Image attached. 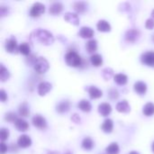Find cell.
<instances>
[{
    "instance_id": "1f68e13d",
    "label": "cell",
    "mask_w": 154,
    "mask_h": 154,
    "mask_svg": "<svg viewBox=\"0 0 154 154\" xmlns=\"http://www.w3.org/2000/svg\"><path fill=\"white\" fill-rule=\"evenodd\" d=\"M119 146L116 143H112L110 145H108L106 148V154H118L119 153Z\"/></svg>"
},
{
    "instance_id": "4316f807",
    "label": "cell",
    "mask_w": 154,
    "mask_h": 154,
    "mask_svg": "<svg viewBox=\"0 0 154 154\" xmlns=\"http://www.w3.org/2000/svg\"><path fill=\"white\" fill-rule=\"evenodd\" d=\"M90 62L94 67H99L103 64V58L99 54H93L90 57Z\"/></svg>"
},
{
    "instance_id": "d6a6232c",
    "label": "cell",
    "mask_w": 154,
    "mask_h": 154,
    "mask_svg": "<svg viewBox=\"0 0 154 154\" xmlns=\"http://www.w3.org/2000/svg\"><path fill=\"white\" fill-rule=\"evenodd\" d=\"M101 74H102V77L105 80H109L114 76V70L110 68H106L102 70Z\"/></svg>"
},
{
    "instance_id": "5b68a950",
    "label": "cell",
    "mask_w": 154,
    "mask_h": 154,
    "mask_svg": "<svg viewBox=\"0 0 154 154\" xmlns=\"http://www.w3.org/2000/svg\"><path fill=\"white\" fill-rule=\"evenodd\" d=\"M45 12V5L42 3H34L30 9V15L32 17H39Z\"/></svg>"
},
{
    "instance_id": "e575fe53",
    "label": "cell",
    "mask_w": 154,
    "mask_h": 154,
    "mask_svg": "<svg viewBox=\"0 0 154 154\" xmlns=\"http://www.w3.org/2000/svg\"><path fill=\"white\" fill-rule=\"evenodd\" d=\"M38 57H36L35 54H30L26 57L25 59V62L28 66H34L36 60H37Z\"/></svg>"
},
{
    "instance_id": "5bb4252c",
    "label": "cell",
    "mask_w": 154,
    "mask_h": 154,
    "mask_svg": "<svg viewBox=\"0 0 154 154\" xmlns=\"http://www.w3.org/2000/svg\"><path fill=\"white\" fill-rule=\"evenodd\" d=\"M112 112V106L108 103H102L98 106V113L102 116H107Z\"/></svg>"
},
{
    "instance_id": "e0dca14e",
    "label": "cell",
    "mask_w": 154,
    "mask_h": 154,
    "mask_svg": "<svg viewBox=\"0 0 154 154\" xmlns=\"http://www.w3.org/2000/svg\"><path fill=\"white\" fill-rule=\"evenodd\" d=\"M14 126L19 132H25L29 129L28 123L23 118H18L14 123Z\"/></svg>"
},
{
    "instance_id": "f1b7e54d",
    "label": "cell",
    "mask_w": 154,
    "mask_h": 154,
    "mask_svg": "<svg viewBox=\"0 0 154 154\" xmlns=\"http://www.w3.org/2000/svg\"><path fill=\"white\" fill-rule=\"evenodd\" d=\"M86 49L88 53H94L97 50V42L96 40H89L86 44Z\"/></svg>"
},
{
    "instance_id": "ac0fdd59",
    "label": "cell",
    "mask_w": 154,
    "mask_h": 154,
    "mask_svg": "<svg viewBox=\"0 0 154 154\" xmlns=\"http://www.w3.org/2000/svg\"><path fill=\"white\" fill-rule=\"evenodd\" d=\"M134 89L139 95H145L147 91V85L143 81H137L134 86Z\"/></svg>"
},
{
    "instance_id": "30bf717a",
    "label": "cell",
    "mask_w": 154,
    "mask_h": 154,
    "mask_svg": "<svg viewBox=\"0 0 154 154\" xmlns=\"http://www.w3.org/2000/svg\"><path fill=\"white\" fill-rule=\"evenodd\" d=\"M32 145V140L31 138L26 135V134H22L21 136H19L18 140H17V146L23 149L28 148Z\"/></svg>"
},
{
    "instance_id": "9a60e30c",
    "label": "cell",
    "mask_w": 154,
    "mask_h": 154,
    "mask_svg": "<svg viewBox=\"0 0 154 154\" xmlns=\"http://www.w3.org/2000/svg\"><path fill=\"white\" fill-rule=\"evenodd\" d=\"M65 21H67L69 23H72L73 25H79V15L75 13H66L64 15Z\"/></svg>"
},
{
    "instance_id": "7dc6e473",
    "label": "cell",
    "mask_w": 154,
    "mask_h": 154,
    "mask_svg": "<svg viewBox=\"0 0 154 154\" xmlns=\"http://www.w3.org/2000/svg\"><path fill=\"white\" fill-rule=\"evenodd\" d=\"M152 41H153V42H154V34L152 35Z\"/></svg>"
},
{
    "instance_id": "bcb514c9",
    "label": "cell",
    "mask_w": 154,
    "mask_h": 154,
    "mask_svg": "<svg viewBox=\"0 0 154 154\" xmlns=\"http://www.w3.org/2000/svg\"><path fill=\"white\" fill-rule=\"evenodd\" d=\"M65 154H71V152H67Z\"/></svg>"
},
{
    "instance_id": "f35d334b",
    "label": "cell",
    "mask_w": 154,
    "mask_h": 154,
    "mask_svg": "<svg viewBox=\"0 0 154 154\" xmlns=\"http://www.w3.org/2000/svg\"><path fill=\"white\" fill-rule=\"evenodd\" d=\"M145 27L148 30H152L154 28V20L152 18H149L147 19L146 23H145Z\"/></svg>"
},
{
    "instance_id": "8fae6325",
    "label": "cell",
    "mask_w": 154,
    "mask_h": 154,
    "mask_svg": "<svg viewBox=\"0 0 154 154\" xmlns=\"http://www.w3.org/2000/svg\"><path fill=\"white\" fill-rule=\"evenodd\" d=\"M70 108V102L69 100H62L56 106V111L60 114L67 113Z\"/></svg>"
},
{
    "instance_id": "52a82bcc",
    "label": "cell",
    "mask_w": 154,
    "mask_h": 154,
    "mask_svg": "<svg viewBox=\"0 0 154 154\" xmlns=\"http://www.w3.org/2000/svg\"><path fill=\"white\" fill-rule=\"evenodd\" d=\"M140 31L137 29H130L125 33V41L130 43H134L140 38Z\"/></svg>"
},
{
    "instance_id": "ffe728a7",
    "label": "cell",
    "mask_w": 154,
    "mask_h": 154,
    "mask_svg": "<svg viewBox=\"0 0 154 154\" xmlns=\"http://www.w3.org/2000/svg\"><path fill=\"white\" fill-rule=\"evenodd\" d=\"M97 30L99 32H108L111 31V25L106 20L98 21V23L97 24Z\"/></svg>"
},
{
    "instance_id": "484cf974",
    "label": "cell",
    "mask_w": 154,
    "mask_h": 154,
    "mask_svg": "<svg viewBox=\"0 0 154 154\" xmlns=\"http://www.w3.org/2000/svg\"><path fill=\"white\" fill-rule=\"evenodd\" d=\"M9 78H10V72L3 64H1L0 65V81L5 82L8 80Z\"/></svg>"
},
{
    "instance_id": "83f0119b",
    "label": "cell",
    "mask_w": 154,
    "mask_h": 154,
    "mask_svg": "<svg viewBox=\"0 0 154 154\" xmlns=\"http://www.w3.org/2000/svg\"><path fill=\"white\" fill-rule=\"evenodd\" d=\"M82 148L86 151H91L94 147V142L90 137H86L82 141Z\"/></svg>"
},
{
    "instance_id": "6da1fadb",
    "label": "cell",
    "mask_w": 154,
    "mask_h": 154,
    "mask_svg": "<svg viewBox=\"0 0 154 154\" xmlns=\"http://www.w3.org/2000/svg\"><path fill=\"white\" fill-rule=\"evenodd\" d=\"M30 39L37 41L42 45H51L54 42L53 35L47 30H43L41 28L32 32L30 35Z\"/></svg>"
},
{
    "instance_id": "4fadbf2b",
    "label": "cell",
    "mask_w": 154,
    "mask_h": 154,
    "mask_svg": "<svg viewBox=\"0 0 154 154\" xmlns=\"http://www.w3.org/2000/svg\"><path fill=\"white\" fill-rule=\"evenodd\" d=\"M62 10H63V5L60 2H55L50 5L49 13L52 15H57V14H60L62 12Z\"/></svg>"
},
{
    "instance_id": "8992f818",
    "label": "cell",
    "mask_w": 154,
    "mask_h": 154,
    "mask_svg": "<svg viewBox=\"0 0 154 154\" xmlns=\"http://www.w3.org/2000/svg\"><path fill=\"white\" fill-rule=\"evenodd\" d=\"M32 125L38 128V129H41V130H44L47 128V122H46V119L42 116L41 115H35L32 119Z\"/></svg>"
},
{
    "instance_id": "7c38bea8",
    "label": "cell",
    "mask_w": 154,
    "mask_h": 154,
    "mask_svg": "<svg viewBox=\"0 0 154 154\" xmlns=\"http://www.w3.org/2000/svg\"><path fill=\"white\" fill-rule=\"evenodd\" d=\"M79 36H80L83 39H90L94 36V31L90 27L83 26L79 32Z\"/></svg>"
},
{
    "instance_id": "836d02e7",
    "label": "cell",
    "mask_w": 154,
    "mask_h": 154,
    "mask_svg": "<svg viewBox=\"0 0 154 154\" xmlns=\"http://www.w3.org/2000/svg\"><path fill=\"white\" fill-rule=\"evenodd\" d=\"M17 119H18L17 118V116L14 112H8L5 116V120L6 122H9V123H15V121Z\"/></svg>"
},
{
    "instance_id": "8d00e7d4",
    "label": "cell",
    "mask_w": 154,
    "mask_h": 154,
    "mask_svg": "<svg viewBox=\"0 0 154 154\" xmlns=\"http://www.w3.org/2000/svg\"><path fill=\"white\" fill-rule=\"evenodd\" d=\"M108 97H109V98H110V99H112V100H116V99H117V98H118V97H119V93H118V91H117L116 88H111V89L108 91Z\"/></svg>"
},
{
    "instance_id": "cb8c5ba5",
    "label": "cell",
    "mask_w": 154,
    "mask_h": 154,
    "mask_svg": "<svg viewBox=\"0 0 154 154\" xmlns=\"http://www.w3.org/2000/svg\"><path fill=\"white\" fill-rule=\"evenodd\" d=\"M102 130L104 133H106V134H110L112 133L113 129H114V123L111 119H106L101 126Z\"/></svg>"
},
{
    "instance_id": "7402d4cb",
    "label": "cell",
    "mask_w": 154,
    "mask_h": 154,
    "mask_svg": "<svg viewBox=\"0 0 154 154\" xmlns=\"http://www.w3.org/2000/svg\"><path fill=\"white\" fill-rule=\"evenodd\" d=\"M87 6H88L87 3L82 2V1H78V2H75L73 4V8L78 14L85 13V11L87 10Z\"/></svg>"
},
{
    "instance_id": "9c48e42d",
    "label": "cell",
    "mask_w": 154,
    "mask_h": 154,
    "mask_svg": "<svg viewBox=\"0 0 154 154\" xmlns=\"http://www.w3.org/2000/svg\"><path fill=\"white\" fill-rule=\"evenodd\" d=\"M52 88V86L51 83L49 82H46V81H42L41 82L39 85H38V88H37V91H38V94L41 96V97H43L45 96L47 93H49Z\"/></svg>"
},
{
    "instance_id": "74e56055",
    "label": "cell",
    "mask_w": 154,
    "mask_h": 154,
    "mask_svg": "<svg viewBox=\"0 0 154 154\" xmlns=\"http://www.w3.org/2000/svg\"><path fill=\"white\" fill-rule=\"evenodd\" d=\"M9 14V7L8 6H5V5H1L0 6V15L1 17L6 16Z\"/></svg>"
},
{
    "instance_id": "60d3db41",
    "label": "cell",
    "mask_w": 154,
    "mask_h": 154,
    "mask_svg": "<svg viewBox=\"0 0 154 154\" xmlns=\"http://www.w3.org/2000/svg\"><path fill=\"white\" fill-rule=\"evenodd\" d=\"M71 120H72V122H73V123H75V124H79V123H80V117H79V116L78 114H74V115H72V116H71Z\"/></svg>"
},
{
    "instance_id": "d4e9b609",
    "label": "cell",
    "mask_w": 154,
    "mask_h": 154,
    "mask_svg": "<svg viewBox=\"0 0 154 154\" xmlns=\"http://www.w3.org/2000/svg\"><path fill=\"white\" fill-rule=\"evenodd\" d=\"M114 80L115 82L117 84V85H120V86H124L127 83L128 81V78L125 74H123V73H119V74H116L115 75L114 77Z\"/></svg>"
},
{
    "instance_id": "44dd1931",
    "label": "cell",
    "mask_w": 154,
    "mask_h": 154,
    "mask_svg": "<svg viewBox=\"0 0 154 154\" xmlns=\"http://www.w3.org/2000/svg\"><path fill=\"white\" fill-rule=\"evenodd\" d=\"M18 113L22 117H27L30 115L29 106L26 102H23L18 107Z\"/></svg>"
},
{
    "instance_id": "2e32d148",
    "label": "cell",
    "mask_w": 154,
    "mask_h": 154,
    "mask_svg": "<svg viewBox=\"0 0 154 154\" xmlns=\"http://www.w3.org/2000/svg\"><path fill=\"white\" fill-rule=\"evenodd\" d=\"M116 108L119 113H124V114H127L131 111L130 105L128 104V102L126 100H123V101L117 103Z\"/></svg>"
},
{
    "instance_id": "f6af8a7d",
    "label": "cell",
    "mask_w": 154,
    "mask_h": 154,
    "mask_svg": "<svg viewBox=\"0 0 154 154\" xmlns=\"http://www.w3.org/2000/svg\"><path fill=\"white\" fill-rule=\"evenodd\" d=\"M152 152H154V143H152Z\"/></svg>"
},
{
    "instance_id": "7bdbcfd3",
    "label": "cell",
    "mask_w": 154,
    "mask_h": 154,
    "mask_svg": "<svg viewBox=\"0 0 154 154\" xmlns=\"http://www.w3.org/2000/svg\"><path fill=\"white\" fill-rule=\"evenodd\" d=\"M128 154H139V152H134V151H133V152H129Z\"/></svg>"
},
{
    "instance_id": "7a4b0ae2",
    "label": "cell",
    "mask_w": 154,
    "mask_h": 154,
    "mask_svg": "<svg viewBox=\"0 0 154 154\" xmlns=\"http://www.w3.org/2000/svg\"><path fill=\"white\" fill-rule=\"evenodd\" d=\"M65 60H66V63L69 67H73V68H79V67H80L81 68L84 60H82V58L80 57V55L78 54L76 51H69L65 55Z\"/></svg>"
},
{
    "instance_id": "f546056e",
    "label": "cell",
    "mask_w": 154,
    "mask_h": 154,
    "mask_svg": "<svg viewBox=\"0 0 154 154\" xmlns=\"http://www.w3.org/2000/svg\"><path fill=\"white\" fill-rule=\"evenodd\" d=\"M19 52L24 56H28L31 54V47L27 42H23L19 45Z\"/></svg>"
},
{
    "instance_id": "3957f363",
    "label": "cell",
    "mask_w": 154,
    "mask_h": 154,
    "mask_svg": "<svg viewBox=\"0 0 154 154\" xmlns=\"http://www.w3.org/2000/svg\"><path fill=\"white\" fill-rule=\"evenodd\" d=\"M49 68H50L49 62L44 57H38V59L33 66L34 70L38 74H44L45 72H47Z\"/></svg>"
},
{
    "instance_id": "603a6c76",
    "label": "cell",
    "mask_w": 154,
    "mask_h": 154,
    "mask_svg": "<svg viewBox=\"0 0 154 154\" xmlns=\"http://www.w3.org/2000/svg\"><path fill=\"white\" fill-rule=\"evenodd\" d=\"M78 107H79L81 111H83V112H85V113H88V112H90L91 109H92L91 104H90L88 100H86V99H82L81 101H79V103L78 104Z\"/></svg>"
},
{
    "instance_id": "277c9868",
    "label": "cell",
    "mask_w": 154,
    "mask_h": 154,
    "mask_svg": "<svg viewBox=\"0 0 154 154\" xmlns=\"http://www.w3.org/2000/svg\"><path fill=\"white\" fill-rule=\"evenodd\" d=\"M5 51L9 53H17L19 52V46L17 45V41L14 36H11L9 39L5 41Z\"/></svg>"
},
{
    "instance_id": "ee69618b",
    "label": "cell",
    "mask_w": 154,
    "mask_h": 154,
    "mask_svg": "<svg viewBox=\"0 0 154 154\" xmlns=\"http://www.w3.org/2000/svg\"><path fill=\"white\" fill-rule=\"evenodd\" d=\"M152 18L154 20V9L152 10Z\"/></svg>"
},
{
    "instance_id": "ab89813d",
    "label": "cell",
    "mask_w": 154,
    "mask_h": 154,
    "mask_svg": "<svg viewBox=\"0 0 154 154\" xmlns=\"http://www.w3.org/2000/svg\"><path fill=\"white\" fill-rule=\"evenodd\" d=\"M0 99H1L2 103H5L7 100V95H6V93H5V91L4 89L0 90Z\"/></svg>"
},
{
    "instance_id": "d6986e66",
    "label": "cell",
    "mask_w": 154,
    "mask_h": 154,
    "mask_svg": "<svg viewBox=\"0 0 154 154\" xmlns=\"http://www.w3.org/2000/svg\"><path fill=\"white\" fill-rule=\"evenodd\" d=\"M88 94L91 99H97L103 96V92L95 86H91L88 88Z\"/></svg>"
},
{
    "instance_id": "4dcf8cb0",
    "label": "cell",
    "mask_w": 154,
    "mask_h": 154,
    "mask_svg": "<svg viewBox=\"0 0 154 154\" xmlns=\"http://www.w3.org/2000/svg\"><path fill=\"white\" fill-rule=\"evenodd\" d=\"M143 113L146 116H152L154 115V104L153 103H147L143 109Z\"/></svg>"
},
{
    "instance_id": "b9f144b4",
    "label": "cell",
    "mask_w": 154,
    "mask_h": 154,
    "mask_svg": "<svg viewBox=\"0 0 154 154\" xmlns=\"http://www.w3.org/2000/svg\"><path fill=\"white\" fill-rule=\"evenodd\" d=\"M0 148H1V154H5L7 152V145L3 142L0 143Z\"/></svg>"
},
{
    "instance_id": "ba28073f",
    "label": "cell",
    "mask_w": 154,
    "mask_h": 154,
    "mask_svg": "<svg viewBox=\"0 0 154 154\" xmlns=\"http://www.w3.org/2000/svg\"><path fill=\"white\" fill-rule=\"evenodd\" d=\"M141 60L144 65L148 67H154V51L144 52L141 56Z\"/></svg>"
},
{
    "instance_id": "d590c367",
    "label": "cell",
    "mask_w": 154,
    "mask_h": 154,
    "mask_svg": "<svg viewBox=\"0 0 154 154\" xmlns=\"http://www.w3.org/2000/svg\"><path fill=\"white\" fill-rule=\"evenodd\" d=\"M9 137V131L8 129L6 128H1V131H0V139L1 141L4 143L5 141H6Z\"/></svg>"
}]
</instances>
